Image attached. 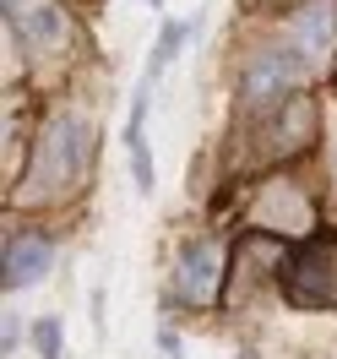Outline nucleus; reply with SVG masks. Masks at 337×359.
<instances>
[{"mask_svg": "<svg viewBox=\"0 0 337 359\" xmlns=\"http://www.w3.org/2000/svg\"><path fill=\"white\" fill-rule=\"evenodd\" d=\"M92 147H98V136H92V126L82 114H55V120H44V131L33 142V158H27V175H22V185H17V202L39 207V202H49V196H66L71 185L88 175Z\"/></svg>", "mask_w": 337, "mask_h": 359, "instance_id": "1", "label": "nucleus"}, {"mask_svg": "<svg viewBox=\"0 0 337 359\" xmlns=\"http://www.w3.org/2000/svg\"><path fill=\"white\" fill-rule=\"evenodd\" d=\"M283 289H289L299 305H332L337 299V234H315V240L289 250Z\"/></svg>", "mask_w": 337, "mask_h": 359, "instance_id": "2", "label": "nucleus"}, {"mask_svg": "<svg viewBox=\"0 0 337 359\" xmlns=\"http://www.w3.org/2000/svg\"><path fill=\"white\" fill-rule=\"evenodd\" d=\"M6 27H17V39H22L27 55H49V49L66 44V11L55 6V0H33V6H22V0H6Z\"/></svg>", "mask_w": 337, "mask_h": 359, "instance_id": "3", "label": "nucleus"}, {"mask_svg": "<svg viewBox=\"0 0 337 359\" xmlns=\"http://www.w3.org/2000/svg\"><path fill=\"white\" fill-rule=\"evenodd\" d=\"M55 267V240L49 234H11L6 240V262H0V289L6 294H22V289H33L44 272Z\"/></svg>", "mask_w": 337, "mask_h": 359, "instance_id": "4", "label": "nucleus"}, {"mask_svg": "<svg viewBox=\"0 0 337 359\" xmlns=\"http://www.w3.org/2000/svg\"><path fill=\"white\" fill-rule=\"evenodd\" d=\"M223 289V245L218 240H196L180 256V299L185 305H212Z\"/></svg>", "mask_w": 337, "mask_h": 359, "instance_id": "5", "label": "nucleus"}, {"mask_svg": "<svg viewBox=\"0 0 337 359\" xmlns=\"http://www.w3.org/2000/svg\"><path fill=\"white\" fill-rule=\"evenodd\" d=\"M299 66H305V55H294V49H267V55H256L245 71V98L250 104H267L277 93L299 82Z\"/></svg>", "mask_w": 337, "mask_h": 359, "instance_id": "6", "label": "nucleus"}, {"mask_svg": "<svg viewBox=\"0 0 337 359\" xmlns=\"http://www.w3.org/2000/svg\"><path fill=\"white\" fill-rule=\"evenodd\" d=\"M332 6L326 0H315V6H305L299 17H294V39H299V55L305 60H321L326 49H332Z\"/></svg>", "mask_w": 337, "mask_h": 359, "instance_id": "7", "label": "nucleus"}, {"mask_svg": "<svg viewBox=\"0 0 337 359\" xmlns=\"http://www.w3.org/2000/svg\"><path fill=\"white\" fill-rule=\"evenodd\" d=\"M185 39H191V22H163V33H158V44H153V60H147V82H158L163 71L174 66V55L185 49Z\"/></svg>", "mask_w": 337, "mask_h": 359, "instance_id": "8", "label": "nucleus"}, {"mask_svg": "<svg viewBox=\"0 0 337 359\" xmlns=\"http://www.w3.org/2000/svg\"><path fill=\"white\" fill-rule=\"evenodd\" d=\"M125 147H131V180L142 191H153L158 175H153V147H147V131H125Z\"/></svg>", "mask_w": 337, "mask_h": 359, "instance_id": "9", "label": "nucleus"}, {"mask_svg": "<svg viewBox=\"0 0 337 359\" xmlns=\"http://www.w3.org/2000/svg\"><path fill=\"white\" fill-rule=\"evenodd\" d=\"M33 348H39V359H66V327L55 316L33 321Z\"/></svg>", "mask_w": 337, "mask_h": 359, "instance_id": "10", "label": "nucleus"}, {"mask_svg": "<svg viewBox=\"0 0 337 359\" xmlns=\"http://www.w3.org/2000/svg\"><path fill=\"white\" fill-rule=\"evenodd\" d=\"M147 6H163V0H147Z\"/></svg>", "mask_w": 337, "mask_h": 359, "instance_id": "11", "label": "nucleus"}]
</instances>
